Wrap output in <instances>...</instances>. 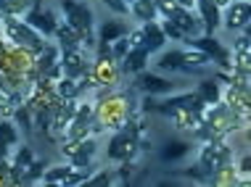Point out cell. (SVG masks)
I'll use <instances>...</instances> for the list:
<instances>
[{
    "label": "cell",
    "mask_w": 251,
    "mask_h": 187,
    "mask_svg": "<svg viewBox=\"0 0 251 187\" xmlns=\"http://www.w3.org/2000/svg\"><path fill=\"white\" fill-rule=\"evenodd\" d=\"M151 3L156 5V11H161L167 16V21H172L177 29L182 32V35H191V37H199L201 32V24L193 19L191 11L180 8L177 3H172V0H151Z\"/></svg>",
    "instance_id": "1"
},
{
    "label": "cell",
    "mask_w": 251,
    "mask_h": 187,
    "mask_svg": "<svg viewBox=\"0 0 251 187\" xmlns=\"http://www.w3.org/2000/svg\"><path fill=\"white\" fill-rule=\"evenodd\" d=\"M235 126V113L230 105H217V108L206 116V122H203L199 129V137L201 140H214V137H220V135H225V132H230Z\"/></svg>",
    "instance_id": "2"
},
{
    "label": "cell",
    "mask_w": 251,
    "mask_h": 187,
    "mask_svg": "<svg viewBox=\"0 0 251 187\" xmlns=\"http://www.w3.org/2000/svg\"><path fill=\"white\" fill-rule=\"evenodd\" d=\"M61 8L66 13V24L72 29H77L79 35L90 37V29H93V11L87 3H79V0H61Z\"/></svg>",
    "instance_id": "3"
},
{
    "label": "cell",
    "mask_w": 251,
    "mask_h": 187,
    "mask_svg": "<svg viewBox=\"0 0 251 187\" xmlns=\"http://www.w3.org/2000/svg\"><path fill=\"white\" fill-rule=\"evenodd\" d=\"M5 29H8V37L16 45H22V48H29L35 53H40L45 48L43 37H40L26 21H19V19H13V16H5Z\"/></svg>",
    "instance_id": "4"
},
{
    "label": "cell",
    "mask_w": 251,
    "mask_h": 187,
    "mask_svg": "<svg viewBox=\"0 0 251 187\" xmlns=\"http://www.w3.org/2000/svg\"><path fill=\"white\" fill-rule=\"evenodd\" d=\"M227 156H230L227 148L214 137V140H209V143H206V148H203L199 164H201V169L212 177V174H217V171H222V166L227 164Z\"/></svg>",
    "instance_id": "5"
},
{
    "label": "cell",
    "mask_w": 251,
    "mask_h": 187,
    "mask_svg": "<svg viewBox=\"0 0 251 187\" xmlns=\"http://www.w3.org/2000/svg\"><path fill=\"white\" fill-rule=\"evenodd\" d=\"M203 108V100L196 95H191V92H185V95H177V98H169L164 100V103H159V105H153V111H161V113H167V116H175V113H180V111H196L199 113Z\"/></svg>",
    "instance_id": "6"
},
{
    "label": "cell",
    "mask_w": 251,
    "mask_h": 187,
    "mask_svg": "<svg viewBox=\"0 0 251 187\" xmlns=\"http://www.w3.org/2000/svg\"><path fill=\"white\" fill-rule=\"evenodd\" d=\"M135 148H138V145H135V132L122 129L111 137V143H108V158H114V161H130Z\"/></svg>",
    "instance_id": "7"
},
{
    "label": "cell",
    "mask_w": 251,
    "mask_h": 187,
    "mask_svg": "<svg viewBox=\"0 0 251 187\" xmlns=\"http://www.w3.org/2000/svg\"><path fill=\"white\" fill-rule=\"evenodd\" d=\"M249 21H251V5H249V0L230 3V8L225 13V26H227V29H246Z\"/></svg>",
    "instance_id": "8"
},
{
    "label": "cell",
    "mask_w": 251,
    "mask_h": 187,
    "mask_svg": "<svg viewBox=\"0 0 251 187\" xmlns=\"http://www.w3.org/2000/svg\"><path fill=\"white\" fill-rule=\"evenodd\" d=\"M26 24H29L35 32H43V35H56V29H58L53 13L50 11H40V8H35L29 16H26Z\"/></svg>",
    "instance_id": "9"
},
{
    "label": "cell",
    "mask_w": 251,
    "mask_h": 187,
    "mask_svg": "<svg viewBox=\"0 0 251 187\" xmlns=\"http://www.w3.org/2000/svg\"><path fill=\"white\" fill-rule=\"evenodd\" d=\"M196 5L201 8V24L206 35H214V29L220 26V5L214 0H196Z\"/></svg>",
    "instance_id": "10"
},
{
    "label": "cell",
    "mask_w": 251,
    "mask_h": 187,
    "mask_svg": "<svg viewBox=\"0 0 251 187\" xmlns=\"http://www.w3.org/2000/svg\"><path fill=\"white\" fill-rule=\"evenodd\" d=\"M148 53L143 45H135V48H130L127 50V56L122 58V69L125 71H132V74H140V71L146 69V63H148Z\"/></svg>",
    "instance_id": "11"
},
{
    "label": "cell",
    "mask_w": 251,
    "mask_h": 187,
    "mask_svg": "<svg viewBox=\"0 0 251 187\" xmlns=\"http://www.w3.org/2000/svg\"><path fill=\"white\" fill-rule=\"evenodd\" d=\"M135 84H138L143 92H148V95H164V92H172V82L156 77V74H140Z\"/></svg>",
    "instance_id": "12"
},
{
    "label": "cell",
    "mask_w": 251,
    "mask_h": 187,
    "mask_svg": "<svg viewBox=\"0 0 251 187\" xmlns=\"http://www.w3.org/2000/svg\"><path fill=\"white\" fill-rule=\"evenodd\" d=\"M140 32H143V48L148 53L164 48V32H161V26L156 24V21H146V26Z\"/></svg>",
    "instance_id": "13"
},
{
    "label": "cell",
    "mask_w": 251,
    "mask_h": 187,
    "mask_svg": "<svg viewBox=\"0 0 251 187\" xmlns=\"http://www.w3.org/2000/svg\"><path fill=\"white\" fill-rule=\"evenodd\" d=\"M66 153L72 156V166H90V158L93 153H96V143L93 140H82V143L72 145V148H66Z\"/></svg>",
    "instance_id": "14"
},
{
    "label": "cell",
    "mask_w": 251,
    "mask_h": 187,
    "mask_svg": "<svg viewBox=\"0 0 251 187\" xmlns=\"http://www.w3.org/2000/svg\"><path fill=\"white\" fill-rule=\"evenodd\" d=\"M61 69H64L66 77H79L85 74V61H82V53L79 50H64V61H61Z\"/></svg>",
    "instance_id": "15"
},
{
    "label": "cell",
    "mask_w": 251,
    "mask_h": 187,
    "mask_svg": "<svg viewBox=\"0 0 251 187\" xmlns=\"http://www.w3.org/2000/svg\"><path fill=\"white\" fill-rule=\"evenodd\" d=\"M74 113H77V105H74L72 100H66V103L56 111V116H53V129H56V132H66L74 124Z\"/></svg>",
    "instance_id": "16"
},
{
    "label": "cell",
    "mask_w": 251,
    "mask_h": 187,
    "mask_svg": "<svg viewBox=\"0 0 251 187\" xmlns=\"http://www.w3.org/2000/svg\"><path fill=\"white\" fill-rule=\"evenodd\" d=\"M127 32H130V26L125 21H106L100 26V42H114L119 37H127Z\"/></svg>",
    "instance_id": "17"
},
{
    "label": "cell",
    "mask_w": 251,
    "mask_h": 187,
    "mask_svg": "<svg viewBox=\"0 0 251 187\" xmlns=\"http://www.w3.org/2000/svg\"><path fill=\"white\" fill-rule=\"evenodd\" d=\"M196 95L203 100V105H214L217 100H220V87H217L214 79H203L199 84V90H196Z\"/></svg>",
    "instance_id": "18"
},
{
    "label": "cell",
    "mask_w": 251,
    "mask_h": 187,
    "mask_svg": "<svg viewBox=\"0 0 251 187\" xmlns=\"http://www.w3.org/2000/svg\"><path fill=\"white\" fill-rule=\"evenodd\" d=\"M188 150H191V143H185V140H169L164 145V150H161V158L164 161H175V158H182Z\"/></svg>",
    "instance_id": "19"
},
{
    "label": "cell",
    "mask_w": 251,
    "mask_h": 187,
    "mask_svg": "<svg viewBox=\"0 0 251 187\" xmlns=\"http://www.w3.org/2000/svg\"><path fill=\"white\" fill-rule=\"evenodd\" d=\"M56 58H58V50L50 48V45H45V48L40 50V58H37V71H40V74L45 77V74L53 69V66H58Z\"/></svg>",
    "instance_id": "20"
},
{
    "label": "cell",
    "mask_w": 251,
    "mask_h": 187,
    "mask_svg": "<svg viewBox=\"0 0 251 187\" xmlns=\"http://www.w3.org/2000/svg\"><path fill=\"white\" fill-rule=\"evenodd\" d=\"M130 11L140 19V21H153L156 19V5L151 3V0H138V3L130 5Z\"/></svg>",
    "instance_id": "21"
},
{
    "label": "cell",
    "mask_w": 251,
    "mask_h": 187,
    "mask_svg": "<svg viewBox=\"0 0 251 187\" xmlns=\"http://www.w3.org/2000/svg\"><path fill=\"white\" fill-rule=\"evenodd\" d=\"M182 56L185 53H180V50H172V53H164V56L159 58V69L161 71H175V69H182Z\"/></svg>",
    "instance_id": "22"
},
{
    "label": "cell",
    "mask_w": 251,
    "mask_h": 187,
    "mask_svg": "<svg viewBox=\"0 0 251 187\" xmlns=\"http://www.w3.org/2000/svg\"><path fill=\"white\" fill-rule=\"evenodd\" d=\"M193 48L196 50H201V53H206V56H217L222 48H220V42L212 37V35H206V37H196L193 40Z\"/></svg>",
    "instance_id": "23"
},
{
    "label": "cell",
    "mask_w": 251,
    "mask_h": 187,
    "mask_svg": "<svg viewBox=\"0 0 251 187\" xmlns=\"http://www.w3.org/2000/svg\"><path fill=\"white\" fill-rule=\"evenodd\" d=\"M29 5H32V0H0V11L5 16H16V13L26 11Z\"/></svg>",
    "instance_id": "24"
},
{
    "label": "cell",
    "mask_w": 251,
    "mask_h": 187,
    "mask_svg": "<svg viewBox=\"0 0 251 187\" xmlns=\"http://www.w3.org/2000/svg\"><path fill=\"white\" fill-rule=\"evenodd\" d=\"M69 171H72V166H56V169H50V171H45V182L48 185H66V179H69Z\"/></svg>",
    "instance_id": "25"
},
{
    "label": "cell",
    "mask_w": 251,
    "mask_h": 187,
    "mask_svg": "<svg viewBox=\"0 0 251 187\" xmlns=\"http://www.w3.org/2000/svg\"><path fill=\"white\" fill-rule=\"evenodd\" d=\"M58 92H61V98L72 100V98H77L79 92H82V87H79L72 77H66V79H61V82H58Z\"/></svg>",
    "instance_id": "26"
},
{
    "label": "cell",
    "mask_w": 251,
    "mask_h": 187,
    "mask_svg": "<svg viewBox=\"0 0 251 187\" xmlns=\"http://www.w3.org/2000/svg\"><path fill=\"white\" fill-rule=\"evenodd\" d=\"M127 50H130V42H127V37L114 40V50H111V56L117 58V61H122V58L127 56Z\"/></svg>",
    "instance_id": "27"
},
{
    "label": "cell",
    "mask_w": 251,
    "mask_h": 187,
    "mask_svg": "<svg viewBox=\"0 0 251 187\" xmlns=\"http://www.w3.org/2000/svg\"><path fill=\"white\" fill-rule=\"evenodd\" d=\"M0 140H5L8 145L16 143V129H13L8 122H0Z\"/></svg>",
    "instance_id": "28"
},
{
    "label": "cell",
    "mask_w": 251,
    "mask_h": 187,
    "mask_svg": "<svg viewBox=\"0 0 251 187\" xmlns=\"http://www.w3.org/2000/svg\"><path fill=\"white\" fill-rule=\"evenodd\" d=\"M26 169H29V171H26V174H24V179H22V182H35L37 177H43V169H45V166L37 161V164H29V166H26Z\"/></svg>",
    "instance_id": "29"
},
{
    "label": "cell",
    "mask_w": 251,
    "mask_h": 187,
    "mask_svg": "<svg viewBox=\"0 0 251 187\" xmlns=\"http://www.w3.org/2000/svg\"><path fill=\"white\" fill-rule=\"evenodd\" d=\"M161 32H164V35H169V37H175V40H182V37H185L172 21H164V24H161Z\"/></svg>",
    "instance_id": "30"
},
{
    "label": "cell",
    "mask_w": 251,
    "mask_h": 187,
    "mask_svg": "<svg viewBox=\"0 0 251 187\" xmlns=\"http://www.w3.org/2000/svg\"><path fill=\"white\" fill-rule=\"evenodd\" d=\"M108 182H111V177H108V174H98V177L87 179L85 185H108Z\"/></svg>",
    "instance_id": "31"
},
{
    "label": "cell",
    "mask_w": 251,
    "mask_h": 187,
    "mask_svg": "<svg viewBox=\"0 0 251 187\" xmlns=\"http://www.w3.org/2000/svg\"><path fill=\"white\" fill-rule=\"evenodd\" d=\"M16 119L24 124V129H32V126H29V116H26V111H24V108H22V111H16Z\"/></svg>",
    "instance_id": "32"
},
{
    "label": "cell",
    "mask_w": 251,
    "mask_h": 187,
    "mask_svg": "<svg viewBox=\"0 0 251 187\" xmlns=\"http://www.w3.org/2000/svg\"><path fill=\"white\" fill-rule=\"evenodd\" d=\"M172 3H177L180 8H185V11H191L193 5H196V0H172Z\"/></svg>",
    "instance_id": "33"
},
{
    "label": "cell",
    "mask_w": 251,
    "mask_h": 187,
    "mask_svg": "<svg viewBox=\"0 0 251 187\" xmlns=\"http://www.w3.org/2000/svg\"><path fill=\"white\" fill-rule=\"evenodd\" d=\"M5 156H8V143H5V140H0V161H3Z\"/></svg>",
    "instance_id": "34"
},
{
    "label": "cell",
    "mask_w": 251,
    "mask_h": 187,
    "mask_svg": "<svg viewBox=\"0 0 251 187\" xmlns=\"http://www.w3.org/2000/svg\"><path fill=\"white\" fill-rule=\"evenodd\" d=\"M122 3H125V0H122Z\"/></svg>",
    "instance_id": "35"
}]
</instances>
